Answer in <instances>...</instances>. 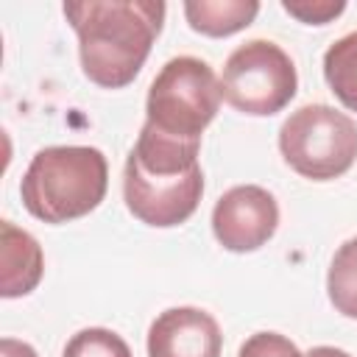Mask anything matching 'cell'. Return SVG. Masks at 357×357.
<instances>
[{"label": "cell", "instance_id": "6da1fadb", "mask_svg": "<svg viewBox=\"0 0 357 357\" xmlns=\"http://www.w3.org/2000/svg\"><path fill=\"white\" fill-rule=\"evenodd\" d=\"M165 11L162 0L64 3V17L78 36L84 75L103 89L128 86L162 33Z\"/></svg>", "mask_w": 357, "mask_h": 357}, {"label": "cell", "instance_id": "7a4b0ae2", "mask_svg": "<svg viewBox=\"0 0 357 357\" xmlns=\"http://www.w3.org/2000/svg\"><path fill=\"white\" fill-rule=\"evenodd\" d=\"M109 165L89 145H50L31 159L20 195L25 209L45 223H67L89 215L106 195Z\"/></svg>", "mask_w": 357, "mask_h": 357}, {"label": "cell", "instance_id": "3957f363", "mask_svg": "<svg viewBox=\"0 0 357 357\" xmlns=\"http://www.w3.org/2000/svg\"><path fill=\"white\" fill-rule=\"evenodd\" d=\"M220 81L215 70L195 56L170 59L151 81L145 123L159 134L201 142L204 128L220 109Z\"/></svg>", "mask_w": 357, "mask_h": 357}, {"label": "cell", "instance_id": "277c9868", "mask_svg": "<svg viewBox=\"0 0 357 357\" xmlns=\"http://www.w3.org/2000/svg\"><path fill=\"white\" fill-rule=\"evenodd\" d=\"M279 151L304 178H337L357 159V123L326 103L298 106L279 128Z\"/></svg>", "mask_w": 357, "mask_h": 357}, {"label": "cell", "instance_id": "5b68a950", "mask_svg": "<svg viewBox=\"0 0 357 357\" xmlns=\"http://www.w3.org/2000/svg\"><path fill=\"white\" fill-rule=\"evenodd\" d=\"M296 64L271 39H251L234 47L223 64L220 95L243 114H276L296 98Z\"/></svg>", "mask_w": 357, "mask_h": 357}, {"label": "cell", "instance_id": "8992f818", "mask_svg": "<svg viewBox=\"0 0 357 357\" xmlns=\"http://www.w3.org/2000/svg\"><path fill=\"white\" fill-rule=\"evenodd\" d=\"M204 173L201 165L181 173H156L142 167L137 159H126L123 170V198L128 212L156 229L184 223L201 204Z\"/></svg>", "mask_w": 357, "mask_h": 357}, {"label": "cell", "instance_id": "52a82bcc", "mask_svg": "<svg viewBox=\"0 0 357 357\" xmlns=\"http://www.w3.org/2000/svg\"><path fill=\"white\" fill-rule=\"evenodd\" d=\"M279 226L276 198L257 184H237L226 190L212 209V231L226 251L245 254L262 248Z\"/></svg>", "mask_w": 357, "mask_h": 357}, {"label": "cell", "instance_id": "ba28073f", "mask_svg": "<svg viewBox=\"0 0 357 357\" xmlns=\"http://www.w3.org/2000/svg\"><path fill=\"white\" fill-rule=\"evenodd\" d=\"M218 321L198 307H170L148 329V357H220Z\"/></svg>", "mask_w": 357, "mask_h": 357}, {"label": "cell", "instance_id": "9c48e42d", "mask_svg": "<svg viewBox=\"0 0 357 357\" xmlns=\"http://www.w3.org/2000/svg\"><path fill=\"white\" fill-rule=\"evenodd\" d=\"M45 271V254L33 234L14 226L11 220L0 223V296L20 298L28 296Z\"/></svg>", "mask_w": 357, "mask_h": 357}, {"label": "cell", "instance_id": "30bf717a", "mask_svg": "<svg viewBox=\"0 0 357 357\" xmlns=\"http://www.w3.org/2000/svg\"><path fill=\"white\" fill-rule=\"evenodd\" d=\"M259 14L257 0H187L184 17L192 31L204 36H231L254 22Z\"/></svg>", "mask_w": 357, "mask_h": 357}, {"label": "cell", "instance_id": "8fae6325", "mask_svg": "<svg viewBox=\"0 0 357 357\" xmlns=\"http://www.w3.org/2000/svg\"><path fill=\"white\" fill-rule=\"evenodd\" d=\"M324 78L335 98L357 112V31L332 42L324 53Z\"/></svg>", "mask_w": 357, "mask_h": 357}, {"label": "cell", "instance_id": "7c38bea8", "mask_svg": "<svg viewBox=\"0 0 357 357\" xmlns=\"http://www.w3.org/2000/svg\"><path fill=\"white\" fill-rule=\"evenodd\" d=\"M326 293L340 315L357 321V237L335 251L326 273Z\"/></svg>", "mask_w": 357, "mask_h": 357}, {"label": "cell", "instance_id": "4fadbf2b", "mask_svg": "<svg viewBox=\"0 0 357 357\" xmlns=\"http://www.w3.org/2000/svg\"><path fill=\"white\" fill-rule=\"evenodd\" d=\"M61 357H131V349L117 332L103 326H89L67 340Z\"/></svg>", "mask_w": 357, "mask_h": 357}, {"label": "cell", "instance_id": "5bb4252c", "mask_svg": "<svg viewBox=\"0 0 357 357\" xmlns=\"http://www.w3.org/2000/svg\"><path fill=\"white\" fill-rule=\"evenodd\" d=\"M237 357H304L298 346L279 332H254L237 351Z\"/></svg>", "mask_w": 357, "mask_h": 357}, {"label": "cell", "instance_id": "9a60e30c", "mask_svg": "<svg viewBox=\"0 0 357 357\" xmlns=\"http://www.w3.org/2000/svg\"><path fill=\"white\" fill-rule=\"evenodd\" d=\"M282 8L307 25H326L346 11V3L343 0H282Z\"/></svg>", "mask_w": 357, "mask_h": 357}, {"label": "cell", "instance_id": "2e32d148", "mask_svg": "<svg viewBox=\"0 0 357 357\" xmlns=\"http://www.w3.org/2000/svg\"><path fill=\"white\" fill-rule=\"evenodd\" d=\"M0 351H3V357H36L33 346H28L22 340H14V337H3L0 340Z\"/></svg>", "mask_w": 357, "mask_h": 357}, {"label": "cell", "instance_id": "e0dca14e", "mask_svg": "<svg viewBox=\"0 0 357 357\" xmlns=\"http://www.w3.org/2000/svg\"><path fill=\"white\" fill-rule=\"evenodd\" d=\"M304 357H351V354L343 351V349H335V346H315V349H310Z\"/></svg>", "mask_w": 357, "mask_h": 357}]
</instances>
